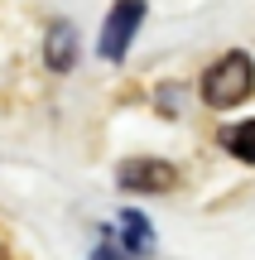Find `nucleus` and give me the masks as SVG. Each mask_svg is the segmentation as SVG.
I'll list each match as a JSON object with an SVG mask.
<instances>
[{
  "label": "nucleus",
  "mask_w": 255,
  "mask_h": 260,
  "mask_svg": "<svg viewBox=\"0 0 255 260\" xmlns=\"http://www.w3.org/2000/svg\"><path fill=\"white\" fill-rule=\"evenodd\" d=\"M250 92H255V63H250V53H241V48H231L227 58H217V63L202 73V102L217 106V111L241 106Z\"/></svg>",
  "instance_id": "f257e3e1"
},
{
  "label": "nucleus",
  "mask_w": 255,
  "mask_h": 260,
  "mask_svg": "<svg viewBox=\"0 0 255 260\" xmlns=\"http://www.w3.org/2000/svg\"><path fill=\"white\" fill-rule=\"evenodd\" d=\"M144 24V0H116L111 15H106V29H101V58H111V63H121L125 48H130L135 29Z\"/></svg>",
  "instance_id": "f03ea898"
},
{
  "label": "nucleus",
  "mask_w": 255,
  "mask_h": 260,
  "mask_svg": "<svg viewBox=\"0 0 255 260\" xmlns=\"http://www.w3.org/2000/svg\"><path fill=\"white\" fill-rule=\"evenodd\" d=\"M116 178H121V188H130V193H169V188L178 183L173 164H164V159H125V164L116 169Z\"/></svg>",
  "instance_id": "7ed1b4c3"
},
{
  "label": "nucleus",
  "mask_w": 255,
  "mask_h": 260,
  "mask_svg": "<svg viewBox=\"0 0 255 260\" xmlns=\"http://www.w3.org/2000/svg\"><path fill=\"white\" fill-rule=\"evenodd\" d=\"M72 63H77V29L72 24H53L48 29V68L67 73Z\"/></svg>",
  "instance_id": "20e7f679"
},
{
  "label": "nucleus",
  "mask_w": 255,
  "mask_h": 260,
  "mask_svg": "<svg viewBox=\"0 0 255 260\" xmlns=\"http://www.w3.org/2000/svg\"><path fill=\"white\" fill-rule=\"evenodd\" d=\"M222 145H227V154H236L241 164H255V121L227 125L222 130Z\"/></svg>",
  "instance_id": "39448f33"
},
{
  "label": "nucleus",
  "mask_w": 255,
  "mask_h": 260,
  "mask_svg": "<svg viewBox=\"0 0 255 260\" xmlns=\"http://www.w3.org/2000/svg\"><path fill=\"white\" fill-rule=\"evenodd\" d=\"M125 251H150V222L140 212H125Z\"/></svg>",
  "instance_id": "423d86ee"
},
{
  "label": "nucleus",
  "mask_w": 255,
  "mask_h": 260,
  "mask_svg": "<svg viewBox=\"0 0 255 260\" xmlns=\"http://www.w3.org/2000/svg\"><path fill=\"white\" fill-rule=\"evenodd\" d=\"M92 260H135L130 251H121V246H96V255Z\"/></svg>",
  "instance_id": "0eeeda50"
}]
</instances>
